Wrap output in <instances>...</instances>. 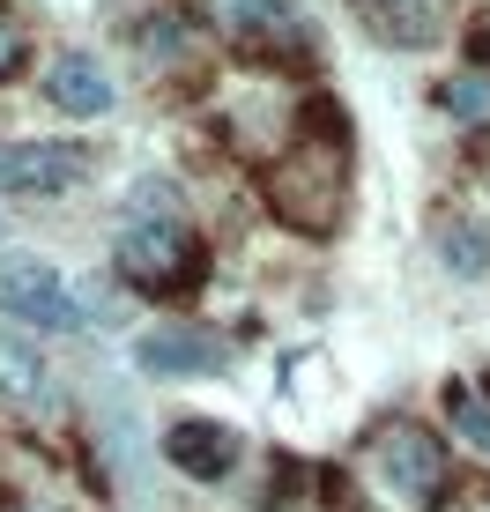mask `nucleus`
<instances>
[{"mask_svg": "<svg viewBox=\"0 0 490 512\" xmlns=\"http://www.w3.org/2000/svg\"><path fill=\"white\" fill-rule=\"evenodd\" d=\"M45 97H52V112L97 119V112H112L119 82H112V67H104L97 52H60V60L45 67Z\"/></svg>", "mask_w": 490, "mask_h": 512, "instance_id": "1a4fd4ad", "label": "nucleus"}, {"mask_svg": "<svg viewBox=\"0 0 490 512\" xmlns=\"http://www.w3.org/2000/svg\"><path fill=\"white\" fill-rule=\"evenodd\" d=\"M238 431L231 423H208V416H179L164 431V461L179 468V475H194V483H223V475L238 468Z\"/></svg>", "mask_w": 490, "mask_h": 512, "instance_id": "6e6552de", "label": "nucleus"}, {"mask_svg": "<svg viewBox=\"0 0 490 512\" xmlns=\"http://www.w3.org/2000/svg\"><path fill=\"white\" fill-rule=\"evenodd\" d=\"M134 364H142L149 379H216V372H231V334L171 320V327H149L142 342H134Z\"/></svg>", "mask_w": 490, "mask_h": 512, "instance_id": "39448f33", "label": "nucleus"}, {"mask_svg": "<svg viewBox=\"0 0 490 512\" xmlns=\"http://www.w3.org/2000/svg\"><path fill=\"white\" fill-rule=\"evenodd\" d=\"M0 512H52V505H0Z\"/></svg>", "mask_w": 490, "mask_h": 512, "instance_id": "2eb2a0df", "label": "nucleus"}, {"mask_svg": "<svg viewBox=\"0 0 490 512\" xmlns=\"http://www.w3.org/2000/svg\"><path fill=\"white\" fill-rule=\"evenodd\" d=\"M0 231H8V223H0Z\"/></svg>", "mask_w": 490, "mask_h": 512, "instance_id": "dca6fc26", "label": "nucleus"}, {"mask_svg": "<svg viewBox=\"0 0 490 512\" xmlns=\"http://www.w3.org/2000/svg\"><path fill=\"white\" fill-rule=\"evenodd\" d=\"M372 468H379V483H387L401 505H416V512H439L446 490H453L446 438L431 431V423H409V416H394V423L372 431Z\"/></svg>", "mask_w": 490, "mask_h": 512, "instance_id": "7ed1b4c3", "label": "nucleus"}, {"mask_svg": "<svg viewBox=\"0 0 490 512\" xmlns=\"http://www.w3.org/2000/svg\"><path fill=\"white\" fill-rule=\"evenodd\" d=\"M446 416H453V438H461L468 453H483V461H490V401L468 394V386H453V394H446Z\"/></svg>", "mask_w": 490, "mask_h": 512, "instance_id": "9b49d317", "label": "nucleus"}, {"mask_svg": "<svg viewBox=\"0 0 490 512\" xmlns=\"http://www.w3.org/2000/svg\"><path fill=\"white\" fill-rule=\"evenodd\" d=\"M186 8H194L216 38L253 45V52L290 45V30H297V0H186Z\"/></svg>", "mask_w": 490, "mask_h": 512, "instance_id": "0eeeda50", "label": "nucleus"}, {"mask_svg": "<svg viewBox=\"0 0 490 512\" xmlns=\"http://www.w3.org/2000/svg\"><path fill=\"white\" fill-rule=\"evenodd\" d=\"M0 312H15L23 327H82V297L67 290V275L45 253H0Z\"/></svg>", "mask_w": 490, "mask_h": 512, "instance_id": "20e7f679", "label": "nucleus"}, {"mask_svg": "<svg viewBox=\"0 0 490 512\" xmlns=\"http://www.w3.org/2000/svg\"><path fill=\"white\" fill-rule=\"evenodd\" d=\"M45 401V349L30 327H0V409H38Z\"/></svg>", "mask_w": 490, "mask_h": 512, "instance_id": "9d476101", "label": "nucleus"}, {"mask_svg": "<svg viewBox=\"0 0 490 512\" xmlns=\"http://www.w3.org/2000/svg\"><path fill=\"white\" fill-rule=\"evenodd\" d=\"M8 75H23V30L0 23V82H8Z\"/></svg>", "mask_w": 490, "mask_h": 512, "instance_id": "4468645a", "label": "nucleus"}, {"mask_svg": "<svg viewBox=\"0 0 490 512\" xmlns=\"http://www.w3.org/2000/svg\"><path fill=\"white\" fill-rule=\"evenodd\" d=\"M112 268H119L127 290H142V297H194L208 282V245H201V231L156 216V223H127V231H119Z\"/></svg>", "mask_w": 490, "mask_h": 512, "instance_id": "f03ea898", "label": "nucleus"}, {"mask_svg": "<svg viewBox=\"0 0 490 512\" xmlns=\"http://www.w3.org/2000/svg\"><path fill=\"white\" fill-rule=\"evenodd\" d=\"M439 104H446L453 119H461V127H490V75H483V67L453 75L446 90H439Z\"/></svg>", "mask_w": 490, "mask_h": 512, "instance_id": "f8f14e48", "label": "nucleus"}, {"mask_svg": "<svg viewBox=\"0 0 490 512\" xmlns=\"http://www.w3.org/2000/svg\"><path fill=\"white\" fill-rule=\"evenodd\" d=\"M446 268H461V275H483V268H490V231H483V223H453Z\"/></svg>", "mask_w": 490, "mask_h": 512, "instance_id": "ddd939ff", "label": "nucleus"}, {"mask_svg": "<svg viewBox=\"0 0 490 512\" xmlns=\"http://www.w3.org/2000/svg\"><path fill=\"white\" fill-rule=\"evenodd\" d=\"M97 156L82 141H0V193H75Z\"/></svg>", "mask_w": 490, "mask_h": 512, "instance_id": "423d86ee", "label": "nucleus"}, {"mask_svg": "<svg viewBox=\"0 0 490 512\" xmlns=\"http://www.w3.org/2000/svg\"><path fill=\"white\" fill-rule=\"evenodd\" d=\"M268 208L305 238H327L349 208V149L342 141H305L290 134V156L268 171Z\"/></svg>", "mask_w": 490, "mask_h": 512, "instance_id": "f257e3e1", "label": "nucleus"}]
</instances>
